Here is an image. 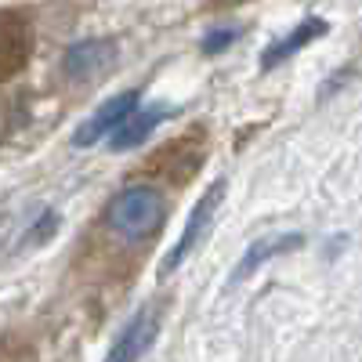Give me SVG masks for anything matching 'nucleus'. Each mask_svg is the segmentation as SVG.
<instances>
[{
    "label": "nucleus",
    "instance_id": "nucleus-1",
    "mask_svg": "<svg viewBox=\"0 0 362 362\" xmlns=\"http://www.w3.org/2000/svg\"><path fill=\"white\" fill-rule=\"evenodd\" d=\"M167 221V199L153 185H127L105 206V228L127 247H141L156 239Z\"/></svg>",
    "mask_w": 362,
    "mask_h": 362
},
{
    "label": "nucleus",
    "instance_id": "nucleus-3",
    "mask_svg": "<svg viewBox=\"0 0 362 362\" xmlns=\"http://www.w3.org/2000/svg\"><path fill=\"white\" fill-rule=\"evenodd\" d=\"M160 337V312L153 305H145L138 315H131V322L116 334V341L109 344L102 362H141L148 355V348Z\"/></svg>",
    "mask_w": 362,
    "mask_h": 362
},
{
    "label": "nucleus",
    "instance_id": "nucleus-6",
    "mask_svg": "<svg viewBox=\"0 0 362 362\" xmlns=\"http://www.w3.org/2000/svg\"><path fill=\"white\" fill-rule=\"evenodd\" d=\"M112 58H116V40H105V37L80 40L62 54V76L66 80H90L105 66H112Z\"/></svg>",
    "mask_w": 362,
    "mask_h": 362
},
{
    "label": "nucleus",
    "instance_id": "nucleus-4",
    "mask_svg": "<svg viewBox=\"0 0 362 362\" xmlns=\"http://www.w3.org/2000/svg\"><path fill=\"white\" fill-rule=\"evenodd\" d=\"M138 105H141V95H138V90H119V95H112L109 102H102V105L76 127L73 145H76V148H87V145L102 141L105 134H112L119 124H124V119H127Z\"/></svg>",
    "mask_w": 362,
    "mask_h": 362
},
{
    "label": "nucleus",
    "instance_id": "nucleus-5",
    "mask_svg": "<svg viewBox=\"0 0 362 362\" xmlns=\"http://www.w3.org/2000/svg\"><path fill=\"white\" fill-rule=\"evenodd\" d=\"M174 112V105L167 102H153V105H138L124 124H119L112 134H109V148L112 153H131V148H138L141 141L153 138V131L163 124V119Z\"/></svg>",
    "mask_w": 362,
    "mask_h": 362
},
{
    "label": "nucleus",
    "instance_id": "nucleus-8",
    "mask_svg": "<svg viewBox=\"0 0 362 362\" xmlns=\"http://www.w3.org/2000/svg\"><path fill=\"white\" fill-rule=\"evenodd\" d=\"M305 247V235H268V239H257V243L239 257V264H235V272H232V286L235 283H243L247 276H254L257 268H264L272 257H283V254H290V250H300Z\"/></svg>",
    "mask_w": 362,
    "mask_h": 362
},
{
    "label": "nucleus",
    "instance_id": "nucleus-10",
    "mask_svg": "<svg viewBox=\"0 0 362 362\" xmlns=\"http://www.w3.org/2000/svg\"><path fill=\"white\" fill-rule=\"evenodd\" d=\"M239 40V25H218V29H210V33L203 37V54H221V51H228L232 44Z\"/></svg>",
    "mask_w": 362,
    "mask_h": 362
},
{
    "label": "nucleus",
    "instance_id": "nucleus-7",
    "mask_svg": "<svg viewBox=\"0 0 362 362\" xmlns=\"http://www.w3.org/2000/svg\"><path fill=\"white\" fill-rule=\"evenodd\" d=\"M29 54V29L15 11H0V80L15 76Z\"/></svg>",
    "mask_w": 362,
    "mask_h": 362
},
{
    "label": "nucleus",
    "instance_id": "nucleus-9",
    "mask_svg": "<svg viewBox=\"0 0 362 362\" xmlns=\"http://www.w3.org/2000/svg\"><path fill=\"white\" fill-rule=\"evenodd\" d=\"M326 29H329V22H326V18H305V22H297L286 37H279L276 44H272V47L264 51L261 69H264V73H272L279 62H286V58H290L293 51H300V47H308L312 40L326 37Z\"/></svg>",
    "mask_w": 362,
    "mask_h": 362
},
{
    "label": "nucleus",
    "instance_id": "nucleus-2",
    "mask_svg": "<svg viewBox=\"0 0 362 362\" xmlns=\"http://www.w3.org/2000/svg\"><path fill=\"white\" fill-rule=\"evenodd\" d=\"M225 192H228V181H225V177H218L214 185H210V189L196 199V206H192V214H189L185 228H181V235H177V243L170 247L167 261L160 264V276H170V272H177V268H181V261H185V257L196 250V243L206 235L210 221H214V210H218V203H221V196H225Z\"/></svg>",
    "mask_w": 362,
    "mask_h": 362
}]
</instances>
